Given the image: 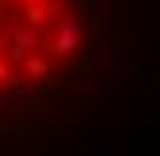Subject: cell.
Masks as SVG:
<instances>
[{
    "mask_svg": "<svg viewBox=\"0 0 160 156\" xmlns=\"http://www.w3.org/2000/svg\"><path fill=\"white\" fill-rule=\"evenodd\" d=\"M59 12V0H0V86H12V62L8 59H31V23H43Z\"/></svg>",
    "mask_w": 160,
    "mask_h": 156,
    "instance_id": "1",
    "label": "cell"
}]
</instances>
